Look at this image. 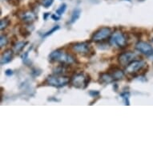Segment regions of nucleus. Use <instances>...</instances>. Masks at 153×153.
<instances>
[{
    "label": "nucleus",
    "mask_w": 153,
    "mask_h": 153,
    "mask_svg": "<svg viewBox=\"0 0 153 153\" xmlns=\"http://www.w3.org/2000/svg\"><path fill=\"white\" fill-rule=\"evenodd\" d=\"M80 14H81V10L79 8H76L75 10H73L72 15H71V17L70 19V23L72 24V23H75L76 21L78 20L79 17H80Z\"/></svg>",
    "instance_id": "4468645a"
},
{
    "label": "nucleus",
    "mask_w": 153,
    "mask_h": 153,
    "mask_svg": "<svg viewBox=\"0 0 153 153\" xmlns=\"http://www.w3.org/2000/svg\"><path fill=\"white\" fill-rule=\"evenodd\" d=\"M19 35L23 38H27L30 35V30H28L27 28L24 27V26L19 27Z\"/></svg>",
    "instance_id": "dca6fc26"
},
{
    "label": "nucleus",
    "mask_w": 153,
    "mask_h": 153,
    "mask_svg": "<svg viewBox=\"0 0 153 153\" xmlns=\"http://www.w3.org/2000/svg\"><path fill=\"white\" fill-rule=\"evenodd\" d=\"M59 29V26L57 25V26H55V27H53L51 28V30H48V31H47L45 34H43V37H48V36H49V35H52L53 33L55 32L56 30H58Z\"/></svg>",
    "instance_id": "aec40b11"
},
{
    "label": "nucleus",
    "mask_w": 153,
    "mask_h": 153,
    "mask_svg": "<svg viewBox=\"0 0 153 153\" xmlns=\"http://www.w3.org/2000/svg\"><path fill=\"white\" fill-rule=\"evenodd\" d=\"M136 49L140 53H142L143 55H148V56L153 55L152 46L149 43H146V42L139 41L138 43L136 44Z\"/></svg>",
    "instance_id": "6e6552de"
},
{
    "label": "nucleus",
    "mask_w": 153,
    "mask_h": 153,
    "mask_svg": "<svg viewBox=\"0 0 153 153\" xmlns=\"http://www.w3.org/2000/svg\"><path fill=\"white\" fill-rule=\"evenodd\" d=\"M63 53V50H61V49L54 51L49 55V59L51 62H59V59H60Z\"/></svg>",
    "instance_id": "ddd939ff"
},
{
    "label": "nucleus",
    "mask_w": 153,
    "mask_h": 153,
    "mask_svg": "<svg viewBox=\"0 0 153 153\" xmlns=\"http://www.w3.org/2000/svg\"><path fill=\"white\" fill-rule=\"evenodd\" d=\"M120 96L124 101V104L125 105H130V102H129V97H130V93L124 91V92L121 93Z\"/></svg>",
    "instance_id": "f3484780"
},
{
    "label": "nucleus",
    "mask_w": 153,
    "mask_h": 153,
    "mask_svg": "<svg viewBox=\"0 0 153 153\" xmlns=\"http://www.w3.org/2000/svg\"><path fill=\"white\" fill-rule=\"evenodd\" d=\"M19 18L26 24H30L38 19L37 15H35V13L33 10H27L19 13Z\"/></svg>",
    "instance_id": "1a4fd4ad"
},
{
    "label": "nucleus",
    "mask_w": 153,
    "mask_h": 153,
    "mask_svg": "<svg viewBox=\"0 0 153 153\" xmlns=\"http://www.w3.org/2000/svg\"><path fill=\"white\" fill-rule=\"evenodd\" d=\"M31 48H32V47L31 48H30L29 49H28L26 52H24V54H23V55H22V59H23V63H27L28 62H29V59H28V55H29V51H30V50H31Z\"/></svg>",
    "instance_id": "4be33fe9"
},
{
    "label": "nucleus",
    "mask_w": 153,
    "mask_h": 153,
    "mask_svg": "<svg viewBox=\"0 0 153 153\" xmlns=\"http://www.w3.org/2000/svg\"><path fill=\"white\" fill-rule=\"evenodd\" d=\"M91 76L87 75L86 76L82 74H75L73 75V77L71 79V83L74 87L76 88H86L88 87V83H90Z\"/></svg>",
    "instance_id": "39448f33"
},
{
    "label": "nucleus",
    "mask_w": 153,
    "mask_h": 153,
    "mask_svg": "<svg viewBox=\"0 0 153 153\" xmlns=\"http://www.w3.org/2000/svg\"><path fill=\"white\" fill-rule=\"evenodd\" d=\"M110 43L120 48H124L127 47V38L122 32L116 31L111 36Z\"/></svg>",
    "instance_id": "423d86ee"
},
{
    "label": "nucleus",
    "mask_w": 153,
    "mask_h": 153,
    "mask_svg": "<svg viewBox=\"0 0 153 153\" xmlns=\"http://www.w3.org/2000/svg\"><path fill=\"white\" fill-rule=\"evenodd\" d=\"M114 81L112 75L110 73H100V78H99V82L100 83H109Z\"/></svg>",
    "instance_id": "f8f14e48"
},
{
    "label": "nucleus",
    "mask_w": 153,
    "mask_h": 153,
    "mask_svg": "<svg viewBox=\"0 0 153 153\" xmlns=\"http://www.w3.org/2000/svg\"><path fill=\"white\" fill-rule=\"evenodd\" d=\"M111 29L108 27H101L93 34L91 40L95 43H103L111 36Z\"/></svg>",
    "instance_id": "20e7f679"
},
{
    "label": "nucleus",
    "mask_w": 153,
    "mask_h": 153,
    "mask_svg": "<svg viewBox=\"0 0 153 153\" xmlns=\"http://www.w3.org/2000/svg\"><path fill=\"white\" fill-rule=\"evenodd\" d=\"M146 67H147V63L141 59L140 60L136 59L126 67V71L132 77H135L140 75V73L143 71Z\"/></svg>",
    "instance_id": "f03ea898"
},
{
    "label": "nucleus",
    "mask_w": 153,
    "mask_h": 153,
    "mask_svg": "<svg viewBox=\"0 0 153 153\" xmlns=\"http://www.w3.org/2000/svg\"><path fill=\"white\" fill-rule=\"evenodd\" d=\"M89 95L91 96V97H97L100 95V92L98 91H89Z\"/></svg>",
    "instance_id": "b1692460"
},
{
    "label": "nucleus",
    "mask_w": 153,
    "mask_h": 153,
    "mask_svg": "<svg viewBox=\"0 0 153 153\" xmlns=\"http://www.w3.org/2000/svg\"><path fill=\"white\" fill-rule=\"evenodd\" d=\"M107 72L110 73L111 75H112L114 81L115 80H120L124 77V73L120 68H119L118 66H116V64L110 66V68H108Z\"/></svg>",
    "instance_id": "9d476101"
},
{
    "label": "nucleus",
    "mask_w": 153,
    "mask_h": 153,
    "mask_svg": "<svg viewBox=\"0 0 153 153\" xmlns=\"http://www.w3.org/2000/svg\"><path fill=\"white\" fill-rule=\"evenodd\" d=\"M13 55H14V51L11 49H7L4 51L1 56V65L10 63L12 60Z\"/></svg>",
    "instance_id": "9b49d317"
},
{
    "label": "nucleus",
    "mask_w": 153,
    "mask_h": 153,
    "mask_svg": "<svg viewBox=\"0 0 153 153\" xmlns=\"http://www.w3.org/2000/svg\"><path fill=\"white\" fill-rule=\"evenodd\" d=\"M71 49L75 52L78 53L83 56H91L95 55V51L91 48L88 43H75L71 44Z\"/></svg>",
    "instance_id": "7ed1b4c3"
},
{
    "label": "nucleus",
    "mask_w": 153,
    "mask_h": 153,
    "mask_svg": "<svg viewBox=\"0 0 153 153\" xmlns=\"http://www.w3.org/2000/svg\"><path fill=\"white\" fill-rule=\"evenodd\" d=\"M53 2H54V0H43L42 4L45 8H48L52 5Z\"/></svg>",
    "instance_id": "5701e85b"
},
{
    "label": "nucleus",
    "mask_w": 153,
    "mask_h": 153,
    "mask_svg": "<svg viewBox=\"0 0 153 153\" xmlns=\"http://www.w3.org/2000/svg\"><path fill=\"white\" fill-rule=\"evenodd\" d=\"M50 15V13H45L44 15H43V19H44V20H47L48 19V17Z\"/></svg>",
    "instance_id": "bb28decb"
},
{
    "label": "nucleus",
    "mask_w": 153,
    "mask_h": 153,
    "mask_svg": "<svg viewBox=\"0 0 153 153\" xmlns=\"http://www.w3.org/2000/svg\"><path fill=\"white\" fill-rule=\"evenodd\" d=\"M8 43L7 37L4 35H1V38H0V47L3 48L4 46H6Z\"/></svg>",
    "instance_id": "412c9836"
},
{
    "label": "nucleus",
    "mask_w": 153,
    "mask_h": 153,
    "mask_svg": "<svg viewBox=\"0 0 153 153\" xmlns=\"http://www.w3.org/2000/svg\"><path fill=\"white\" fill-rule=\"evenodd\" d=\"M5 74L7 76H11L13 75V71L11 69H7V70H6L5 71Z\"/></svg>",
    "instance_id": "393cba45"
},
{
    "label": "nucleus",
    "mask_w": 153,
    "mask_h": 153,
    "mask_svg": "<svg viewBox=\"0 0 153 153\" xmlns=\"http://www.w3.org/2000/svg\"><path fill=\"white\" fill-rule=\"evenodd\" d=\"M66 9H67V5H66L65 3H63V4H61L60 7L56 10V15H62L63 13L65 12Z\"/></svg>",
    "instance_id": "6ab92c4d"
},
{
    "label": "nucleus",
    "mask_w": 153,
    "mask_h": 153,
    "mask_svg": "<svg viewBox=\"0 0 153 153\" xmlns=\"http://www.w3.org/2000/svg\"><path fill=\"white\" fill-rule=\"evenodd\" d=\"M27 44V42H23V41L17 42V43L14 45V51H15V52L17 53V54L18 53L21 52Z\"/></svg>",
    "instance_id": "2eb2a0df"
},
{
    "label": "nucleus",
    "mask_w": 153,
    "mask_h": 153,
    "mask_svg": "<svg viewBox=\"0 0 153 153\" xmlns=\"http://www.w3.org/2000/svg\"><path fill=\"white\" fill-rule=\"evenodd\" d=\"M10 24V20L8 19L7 18H4L1 20V23H0V26H1V30H4L5 28H7Z\"/></svg>",
    "instance_id": "a211bd4d"
},
{
    "label": "nucleus",
    "mask_w": 153,
    "mask_h": 153,
    "mask_svg": "<svg viewBox=\"0 0 153 153\" xmlns=\"http://www.w3.org/2000/svg\"><path fill=\"white\" fill-rule=\"evenodd\" d=\"M138 57V55L136 53L131 52V51H128V52H123L120 54L118 56V61L120 64L123 67H127V66L131 63L132 61L136 60Z\"/></svg>",
    "instance_id": "0eeeda50"
},
{
    "label": "nucleus",
    "mask_w": 153,
    "mask_h": 153,
    "mask_svg": "<svg viewBox=\"0 0 153 153\" xmlns=\"http://www.w3.org/2000/svg\"><path fill=\"white\" fill-rule=\"evenodd\" d=\"M51 19H54L55 21H58V20H59L60 17H59V15H51Z\"/></svg>",
    "instance_id": "a878e982"
},
{
    "label": "nucleus",
    "mask_w": 153,
    "mask_h": 153,
    "mask_svg": "<svg viewBox=\"0 0 153 153\" xmlns=\"http://www.w3.org/2000/svg\"><path fill=\"white\" fill-rule=\"evenodd\" d=\"M71 82V79L68 76L65 75H49L46 79L44 83H47V85L52 86L55 88H62L64 86L68 85Z\"/></svg>",
    "instance_id": "f257e3e1"
}]
</instances>
